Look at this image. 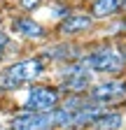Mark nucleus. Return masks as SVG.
I'll return each mask as SVG.
<instances>
[{
  "label": "nucleus",
  "mask_w": 126,
  "mask_h": 130,
  "mask_svg": "<svg viewBox=\"0 0 126 130\" xmlns=\"http://www.w3.org/2000/svg\"><path fill=\"white\" fill-rule=\"evenodd\" d=\"M7 46H9V32L0 26V60L5 58V54H7Z\"/></svg>",
  "instance_id": "obj_12"
},
{
  "label": "nucleus",
  "mask_w": 126,
  "mask_h": 130,
  "mask_svg": "<svg viewBox=\"0 0 126 130\" xmlns=\"http://www.w3.org/2000/svg\"><path fill=\"white\" fill-rule=\"evenodd\" d=\"M0 26H3V12H0Z\"/></svg>",
  "instance_id": "obj_14"
},
{
  "label": "nucleus",
  "mask_w": 126,
  "mask_h": 130,
  "mask_svg": "<svg viewBox=\"0 0 126 130\" xmlns=\"http://www.w3.org/2000/svg\"><path fill=\"white\" fill-rule=\"evenodd\" d=\"M44 70H47V60L42 56H33V58H23V60H17V63L7 65L3 72L23 86V84H33V81H37L44 74Z\"/></svg>",
  "instance_id": "obj_3"
},
{
  "label": "nucleus",
  "mask_w": 126,
  "mask_h": 130,
  "mask_svg": "<svg viewBox=\"0 0 126 130\" xmlns=\"http://www.w3.org/2000/svg\"><path fill=\"white\" fill-rule=\"evenodd\" d=\"M52 111L44 114H33V111H23L12 121V130H52Z\"/></svg>",
  "instance_id": "obj_8"
},
{
  "label": "nucleus",
  "mask_w": 126,
  "mask_h": 130,
  "mask_svg": "<svg viewBox=\"0 0 126 130\" xmlns=\"http://www.w3.org/2000/svg\"><path fill=\"white\" fill-rule=\"evenodd\" d=\"M93 26H96V21H93L86 12H75L72 9L68 16H63V19L56 23V32L63 40H70V37H80V35L91 32Z\"/></svg>",
  "instance_id": "obj_4"
},
{
  "label": "nucleus",
  "mask_w": 126,
  "mask_h": 130,
  "mask_svg": "<svg viewBox=\"0 0 126 130\" xmlns=\"http://www.w3.org/2000/svg\"><path fill=\"white\" fill-rule=\"evenodd\" d=\"M12 30L17 32L19 37L28 40V42H44L47 37H49V32H47V28L35 21L33 16H28V14H19V16H12Z\"/></svg>",
  "instance_id": "obj_6"
},
{
  "label": "nucleus",
  "mask_w": 126,
  "mask_h": 130,
  "mask_svg": "<svg viewBox=\"0 0 126 130\" xmlns=\"http://www.w3.org/2000/svg\"><path fill=\"white\" fill-rule=\"evenodd\" d=\"M121 5L124 0H91L86 14L93 21H110L121 12Z\"/></svg>",
  "instance_id": "obj_9"
},
{
  "label": "nucleus",
  "mask_w": 126,
  "mask_h": 130,
  "mask_svg": "<svg viewBox=\"0 0 126 130\" xmlns=\"http://www.w3.org/2000/svg\"><path fill=\"white\" fill-rule=\"evenodd\" d=\"M19 3V7L23 9V12H35L40 5H42V0H17Z\"/></svg>",
  "instance_id": "obj_13"
},
{
  "label": "nucleus",
  "mask_w": 126,
  "mask_h": 130,
  "mask_svg": "<svg viewBox=\"0 0 126 130\" xmlns=\"http://www.w3.org/2000/svg\"><path fill=\"white\" fill-rule=\"evenodd\" d=\"M82 63V68L93 72V74H119L126 68V54L119 51L112 44H103L98 49H91V51L82 54L77 58Z\"/></svg>",
  "instance_id": "obj_1"
},
{
  "label": "nucleus",
  "mask_w": 126,
  "mask_h": 130,
  "mask_svg": "<svg viewBox=\"0 0 126 130\" xmlns=\"http://www.w3.org/2000/svg\"><path fill=\"white\" fill-rule=\"evenodd\" d=\"M93 84V72H80V74H72L61 79V86L58 91L63 93H86Z\"/></svg>",
  "instance_id": "obj_10"
},
{
  "label": "nucleus",
  "mask_w": 126,
  "mask_h": 130,
  "mask_svg": "<svg viewBox=\"0 0 126 130\" xmlns=\"http://www.w3.org/2000/svg\"><path fill=\"white\" fill-rule=\"evenodd\" d=\"M121 123H124V116H121L119 111H103L91 125L96 128V130H119Z\"/></svg>",
  "instance_id": "obj_11"
},
{
  "label": "nucleus",
  "mask_w": 126,
  "mask_h": 130,
  "mask_svg": "<svg viewBox=\"0 0 126 130\" xmlns=\"http://www.w3.org/2000/svg\"><path fill=\"white\" fill-rule=\"evenodd\" d=\"M126 93V79H107L100 81V84H91V88L86 91V95L91 98L93 102H100V105H110L119 100V98Z\"/></svg>",
  "instance_id": "obj_5"
},
{
  "label": "nucleus",
  "mask_w": 126,
  "mask_h": 130,
  "mask_svg": "<svg viewBox=\"0 0 126 130\" xmlns=\"http://www.w3.org/2000/svg\"><path fill=\"white\" fill-rule=\"evenodd\" d=\"M86 3H91V0H86Z\"/></svg>",
  "instance_id": "obj_15"
},
{
  "label": "nucleus",
  "mask_w": 126,
  "mask_h": 130,
  "mask_svg": "<svg viewBox=\"0 0 126 130\" xmlns=\"http://www.w3.org/2000/svg\"><path fill=\"white\" fill-rule=\"evenodd\" d=\"M58 102H61V91H58V88L33 84V86L28 88L26 102H23V111L44 114V111H52V109H56V107H58Z\"/></svg>",
  "instance_id": "obj_2"
},
{
  "label": "nucleus",
  "mask_w": 126,
  "mask_h": 130,
  "mask_svg": "<svg viewBox=\"0 0 126 130\" xmlns=\"http://www.w3.org/2000/svg\"><path fill=\"white\" fill-rule=\"evenodd\" d=\"M47 63H70V60H77L82 56V51H80V46L77 44H72V42H68V40H61V42H54L52 46H47L44 51L40 54Z\"/></svg>",
  "instance_id": "obj_7"
}]
</instances>
